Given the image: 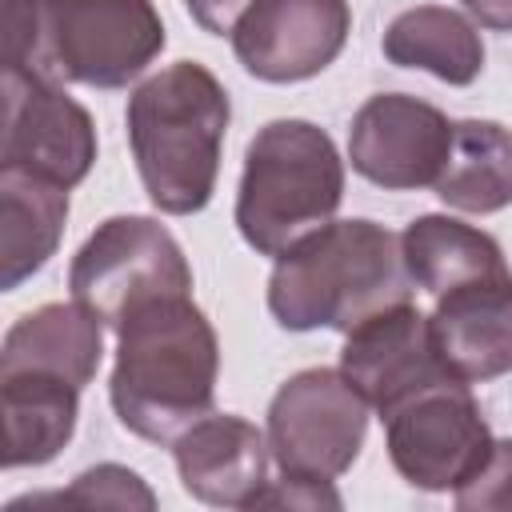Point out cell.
I'll list each match as a JSON object with an SVG mask.
<instances>
[{
  "mask_svg": "<svg viewBox=\"0 0 512 512\" xmlns=\"http://www.w3.org/2000/svg\"><path fill=\"white\" fill-rule=\"evenodd\" d=\"M220 344L192 292L140 304L116 328L108 396L116 420L152 444H172L212 412Z\"/></svg>",
  "mask_w": 512,
  "mask_h": 512,
  "instance_id": "1",
  "label": "cell"
},
{
  "mask_svg": "<svg viewBox=\"0 0 512 512\" xmlns=\"http://www.w3.org/2000/svg\"><path fill=\"white\" fill-rule=\"evenodd\" d=\"M404 300H412V276L400 236L376 220H328L280 252L268 276V312L288 332H352Z\"/></svg>",
  "mask_w": 512,
  "mask_h": 512,
  "instance_id": "2",
  "label": "cell"
},
{
  "mask_svg": "<svg viewBox=\"0 0 512 512\" xmlns=\"http://www.w3.org/2000/svg\"><path fill=\"white\" fill-rule=\"evenodd\" d=\"M160 48L152 0H4V68L52 84L124 88Z\"/></svg>",
  "mask_w": 512,
  "mask_h": 512,
  "instance_id": "3",
  "label": "cell"
},
{
  "mask_svg": "<svg viewBox=\"0 0 512 512\" xmlns=\"http://www.w3.org/2000/svg\"><path fill=\"white\" fill-rule=\"evenodd\" d=\"M128 144L148 200L168 216L200 212L216 192L232 120L224 84L196 60H176L128 96Z\"/></svg>",
  "mask_w": 512,
  "mask_h": 512,
  "instance_id": "4",
  "label": "cell"
},
{
  "mask_svg": "<svg viewBox=\"0 0 512 512\" xmlns=\"http://www.w3.org/2000/svg\"><path fill=\"white\" fill-rule=\"evenodd\" d=\"M340 200L344 160L324 128L308 120H272L248 140L236 228L260 256H280L324 228Z\"/></svg>",
  "mask_w": 512,
  "mask_h": 512,
  "instance_id": "5",
  "label": "cell"
},
{
  "mask_svg": "<svg viewBox=\"0 0 512 512\" xmlns=\"http://www.w3.org/2000/svg\"><path fill=\"white\" fill-rule=\"evenodd\" d=\"M68 288L76 304L120 328L140 304L192 292V268L160 220L112 216L72 256Z\"/></svg>",
  "mask_w": 512,
  "mask_h": 512,
  "instance_id": "6",
  "label": "cell"
},
{
  "mask_svg": "<svg viewBox=\"0 0 512 512\" xmlns=\"http://www.w3.org/2000/svg\"><path fill=\"white\" fill-rule=\"evenodd\" d=\"M368 432V400L340 368L288 376L268 404V448L280 476L336 480L352 468Z\"/></svg>",
  "mask_w": 512,
  "mask_h": 512,
  "instance_id": "7",
  "label": "cell"
},
{
  "mask_svg": "<svg viewBox=\"0 0 512 512\" xmlns=\"http://www.w3.org/2000/svg\"><path fill=\"white\" fill-rule=\"evenodd\" d=\"M384 440L392 468L420 492H456L468 484L488 452L492 432L464 380L448 376L408 396L384 416Z\"/></svg>",
  "mask_w": 512,
  "mask_h": 512,
  "instance_id": "8",
  "label": "cell"
},
{
  "mask_svg": "<svg viewBox=\"0 0 512 512\" xmlns=\"http://www.w3.org/2000/svg\"><path fill=\"white\" fill-rule=\"evenodd\" d=\"M96 160L92 116L52 80L4 68V140L0 168H20L76 188Z\"/></svg>",
  "mask_w": 512,
  "mask_h": 512,
  "instance_id": "9",
  "label": "cell"
},
{
  "mask_svg": "<svg viewBox=\"0 0 512 512\" xmlns=\"http://www.w3.org/2000/svg\"><path fill=\"white\" fill-rule=\"evenodd\" d=\"M452 152V124L440 108L404 96L380 92L360 104L348 128L352 168L388 192L432 188Z\"/></svg>",
  "mask_w": 512,
  "mask_h": 512,
  "instance_id": "10",
  "label": "cell"
},
{
  "mask_svg": "<svg viewBox=\"0 0 512 512\" xmlns=\"http://www.w3.org/2000/svg\"><path fill=\"white\" fill-rule=\"evenodd\" d=\"M352 32L348 0H252L232 28V52L248 76L296 84L324 72Z\"/></svg>",
  "mask_w": 512,
  "mask_h": 512,
  "instance_id": "11",
  "label": "cell"
},
{
  "mask_svg": "<svg viewBox=\"0 0 512 512\" xmlns=\"http://www.w3.org/2000/svg\"><path fill=\"white\" fill-rule=\"evenodd\" d=\"M340 372L368 400V408L380 412V420L428 384L448 380V368L432 348L428 316L412 300L392 304L344 332Z\"/></svg>",
  "mask_w": 512,
  "mask_h": 512,
  "instance_id": "12",
  "label": "cell"
},
{
  "mask_svg": "<svg viewBox=\"0 0 512 512\" xmlns=\"http://www.w3.org/2000/svg\"><path fill=\"white\" fill-rule=\"evenodd\" d=\"M268 436L244 416H204L172 440L180 484L200 504L256 508L268 480Z\"/></svg>",
  "mask_w": 512,
  "mask_h": 512,
  "instance_id": "13",
  "label": "cell"
},
{
  "mask_svg": "<svg viewBox=\"0 0 512 512\" xmlns=\"http://www.w3.org/2000/svg\"><path fill=\"white\" fill-rule=\"evenodd\" d=\"M428 332L448 376L464 384L504 376L512 368V276L440 292Z\"/></svg>",
  "mask_w": 512,
  "mask_h": 512,
  "instance_id": "14",
  "label": "cell"
},
{
  "mask_svg": "<svg viewBox=\"0 0 512 512\" xmlns=\"http://www.w3.org/2000/svg\"><path fill=\"white\" fill-rule=\"evenodd\" d=\"M104 356V320L84 304H44L20 316L0 348V372H52L76 388L92 384Z\"/></svg>",
  "mask_w": 512,
  "mask_h": 512,
  "instance_id": "15",
  "label": "cell"
},
{
  "mask_svg": "<svg viewBox=\"0 0 512 512\" xmlns=\"http://www.w3.org/2000/svg\"><path fill=\"white\" fill-rule=\"evenodd\" d=\"M4 468L48 464L76 432L80 388L52 372H0Z\"/></svg>",
  "mask_w": 512,
  "mask_h": 512,
  "instance_id": "16",
  "label": "cell"
},
{
  "mask_svg": "<svg viewBox=\"0 0 512 512\" xmlns=\"http://www.w3.org/2000/svg\"><path fill=\"white\" fill-rule=\"evenodd\" d=\"M68 220V188L44 176L0 168V288H20L48 264Z\"/></svg>",
  "mask_w": 512,
  "mask_h": 512,
  "instance_id": "17",
  "label": "cell"
},
{
  "mask_svg": "<svg viewBox=\"0 0 512 512\" xmlns=\"http://www.w3.org/2000/svg\"><path fill=\"white\" fill-rule=\"evenodd\" d=\"M400 252L408 264V276L416 288L440 296L448 288L472 284V280H496L512 276L500 244L452 216H420L400 232Z\"/></svg>",
  "mask_w": 512,
  "mask_h": 512,
  "instance_id": "18",
  "label": "cell"
},
{
  "mask_svg": "<svg viewBox=\"0 0 512 512\" xmlns=\"http://www.w3.org/2000/svg\"><path fill=\"white\" fill-rule=\"evenodd\" d=\"M384 56L400 68H424L444 84H472L484 68V44L468 16L440 4L400 12L384 32Z\"/></svg>",
  "mask_w": 512,
  "mask_h": 512,
  "instance_id": "19",
  "label": "cell"
},
{
  "mask_svg": "<svg viewBox=\"0 0 512 512\" xmlns=\"http://www.w3.org/2000/svg\"><path fill=\"white\" fill-rule=\"evenodd\" d=\"M436 196L456 212H500L512 204V136L496 120L452 124V152L444 160Z\"/></svg>",
  "mask_w": 512,
  "mask_h": 512,
  "instance_id": "20",
  "label": "cell"
},
{
  "mask_svg": "<svg viewBox=\"0 0 512 512\" xmlns=\"http://www.w3.org/2000/svg\"><path fill=\"white\" fill-rule=\"evenodd\" d=\"M32 500H60V504H84V508H156L152 488L136 472H128L120 464H96V468L80 472L68 492L24 496V500H12V508L32 504Z\"/></svg>",
  "mask_w": 512,
  "mask_h": 512,
  "instance_id": "21",
  "label": "cell"
},
{
  "mask_svg": "<svg viewBox=\"0 0 512 512\" xmlns=\"http://www.w3.org/2000/svg\"><path fill=\"white\" fill-rule=\"evenodd\" d=\"M464 512H512V440H492L484 468L456 488Z\"/></svg>",
  "mask_w": 512,
  "mask_h": 512,
  "instance_id": "22",
  "label": "cell"
},
{
  "mask_svg": "<svg viewBox=\"0 0 512 512\" xmlns=\"http://www.w3.org/2000/svg\"><path fill=\"white\" fill-rule=\"evenodd\" d=\"M256 508H340V496L328 488V480H296L280 476L264 488Z\"/></svg>",
  "mask_w": 512,
  "mask_h": 512,
  "instance_id": "23",
  "label": "cell"
},
{
  "mask_svg": "<svg viewBox=\"0 0 512 512\" xmlns=\"http://www.w3.org/2000/svg\"><path fill=\"white\" fill-rule=\"evenodd\" d=\"M184 4H188L192 20L212 36H232L240 16L252 8V0H184Z\"/></svg>",
  "mask_w": 512,
  "mask_h": 512,
  "instance_id": "24",
  "label": "cell"
},
{
  "mask_svg": "<svg viewBox=\"0 0 512 512\" xmlns=\"http://www.w3.org/2000/svg\"><path fill=\"white\" fill-rule=\"evenodd\" d=\"M472 20L496 32H512V0H460Z\"/></svg>",
  "mask_w": 512,
  "mask_h": 512,
  "instance_id": "25",
  "label": "cell"
}]
</instances>
